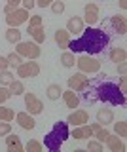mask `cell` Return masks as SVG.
Masks as SVG:
<instances>
[{"label": "cell", "mask_w": 127, "mask_h": 152, "mask_svg": "<svg viewBox=\"0 0 127 152\" xmlns=\"http://www.w3.org/2000/svg\"><path fill=\"white\" fill-rule=\"evenodd\" d=\"M76 65H78L80 72H83V74H91V72H99L101 70V61H97L91 55H83L80 59H76Z\"/></svg>", "instance_id": "obj_5"}, {"label": "cell", "mask_w": 127, "mask_h": 152, "mask_svg": "<svg viewBox=\"0 0 127 152\" xmlns=\"http://www.w3.org/2000/svg\"><path fill=\"white\" fill-rule=\"evenodd\" d=\"M120 8H121V10L127 8V0H120Z\"/></svg>", "instance_id": "obj_44"}, {"label": "cell", "mask_w": 127, "mask_h": 152, "mask_svg": "<svg viewBox=\"0 0 127 152\" xmlns=\"http://www.w3.org/2000/svg\"><path fill=\"white\" fill-rule=\"evenodd\" d=\"M55 42H57V46L61 50H67L68 42H70V32L67 28H57V31H55Z\"/></svg>", "instance_id": "obj_15"}, {"label": "cell", "mask_w": 127, "mask_h": 152, "mask_svg": "<svg viewBox=\"0 0 127 152\" xmlns=\"http://www.w3.org/2000/svg\"><path fill=\"white\" fill-rule=\"evenodd\" d=\"M125 70H127V65H125V61L118 63V72H120V76H125Z\"/></svg>", "instance_id": "obj_40"}, {"label": "cell", "mask_w": 127, "mask_h": 152, "mask_svg": "<svg viewBox=\"0 0 127 152\" xmlns=\"http://www.w3.org/2000/svg\"><path fill=\"white\" fill-rule=\"evenodd\" d=\"M8 4H10L12 8H17V6L21 4V0H8Z\"/></svg>", "instance_id": "obj_42"}, {"label": "cell", "mask_w": 127, "mask_h": 152, "mask_svg": "<svg viewBox=\"0 0 127 152\" xmlns=\"http://www.w3.org/2000/svg\"><path fill=\"white\" fill-rule=\"evenodd\" d=\"M21 4H23V10H32L36 6V0H21Z\"/></svg>", "instance_id": "obj_38"}, {"label": "cell", "mask_w": 127, "mask_h": 152, "mask_svg": "<svg viewBox=\"0 0 127 152\" xmlns=\"http://www.w3.org/2000/svg\"><path fill=\"white\" fill-rule=\"evenodd\" d=\"M93 135L97 137V141H99V142H105V141H106V137H108V131L105 129V126H101L99 129L93 131Z\"/></svg>", "instance_id": "obj_33"}, {"label": "cell", "mask_w": 127, "mask_h": 152, "mask_svg": "<svg viewBox=\"0 0 127 152\" xmlns=\"http://www.w3.org/2000/svg\"><path fill=\"white\" fill-rule=\"evenodd\" d=\"M13 80H15V78H13V72H10L8 69L6 70H0V84H2V86H6V88H8Z\"/></svg>", "instance_id": "obj_28"}, {"label": "cell", "mask_w": 127, "mask_h": 152, "mask_svg": "<svg viewBox=\"0 0 127 152\" xmlns=\"http://www.w3.org/2000/svg\"><path fill=\"white\" fill-rule=\"evenodd\" d=\"M6 40L10 42V44H17V42H21V31H17V27H10L6 31Z\"/></svg>", "instance_id": "obj_24"}, {"label": "cell", "mask_w": 127, "mask_h": 152, "mask_svg": "<svg viewBox=\"0 0 127 152\" xmlns=\"http://www.w3.org/2000/svg\"><path fill=\"white\" fill-rule=\"evenodd\" d=\"M10 97H12L10 89H8L6 86H0V104H2V103H6V101H8Z\"/></svg>", "instance_id": "obj_35"}, {"label": "cell", "mask_w": 127, "mask_h": 152, "mask_svg": "<svg viewBox=\"0 0 127 152\" xmlns=\"http://www.w3.org/2000/svg\"><path fill=\"white\" fill-rule=\"evenodd\" d=\"M74 63H76V57H74L72 51H65V53L61 55V65L63 66L70 69V66H74Z\"/></svg>", "instance_id": "obj_26"}, {"label": "cell", "mask_w": 127, "mask_h": 152, "mask_svg": "<svg viewBox=\"0 0 127 152\" xmlns=\"http://www.w3.org/2000/svg\"><path fill=\"white\" fill-rule=\"evenodd\" d=\"M87 150H91V152H102V142H99V141H89V142H87Z\"/></svg>", "instance_id": "obj_36"}, {"label": "cell", "mask_w": 127, "mask_h": 152, "mask_svg": "<svg viewBox=\"0 0 127 152\" xmlns=\"http://www.w3.org/2000/svg\"><path fill=\"white\" fill-rule=\"evenodd\" d=\"M97 122L101 126H108V124L114 122V112L110 108H99L97 110Z\"/></svg>", "instance_id": "obj_19"}, {"label": "cell", "mask_w": 127, "mask_h": 152, "mask_svg": "<svg viewBox=\"0 0 127 152\" xmlns=\"http://www.w3.org/2000/svg\"><path fill=\"white\" fill-rule=\"evenodd\" d=\"M23 95H25V104H27V112H29V114L36 116V114L44 112V103H42L34 93L29 91V93H23Z\"/></svg>", "instance_id": "obj_8"}, {"label": "cell", "mask_w": 127, "mask_h": 152, "mask_svg": "<svg viewBox=\"0 0 127 152\" xmlns=\"http://www.w3.org/2000/svg\"><path fill=\"white\" fill-rule=\"evenodd\" d=\"M6 146H8V150L10 152H23L25 150V146H23V142H21V139L15 135V133H8L6 135Z\"/></svg>", "instance_id": "obj_13"}, {"label": "cell", "mask_w": 127, "mask_h": 152, "mask_svg": "<svg viewBox=\"0 0 127 152\" xmlns=\"http://www.w3.org/2000/svg\"><path fill=\"white\" fill-rule=\"evenodd\" d=\"M51 2H53V0H36V6H40V8H48V6H51Z\"/></svg>", "instance_id": "obj_41"}, {"label": "cell", "mask_w": 127, "mask_h": 152, "mask_svg": "<svg viewBox=\"0 0 127 152\" xmlns=\"http://www.w3.org/2000/svg\"><path fill=\"white\" fill-rule=\"evenodd\" d=\"M67 84H68V89H72V91H83L91 82H89V78L83 72H78V74L70 76Z\"/></svg>", "instance_id": "obj_9"}, {"label": "cell", "mask_w": 127, "mask_h": 152, "mask_svg": "<svg viewBox=\"0 0 127 152\" xmlns=\"http://www.w3.org/2000/svg\"><path fill=\"white\" fill-rule=\"evenodd\" d=\"M13 118H15V112H13L12 108H8V107H0V120H4V122H12Z\"/></svg>", "instance_id": "obj_29"}, {"label": "cell", "mask_w": 127, "mask_h": 152, "mask_svg": "<svg viewBox=\"0 0 127 152\" xmlns=\"http://www.w3.org/2000/svg\"><path fill=\"white\" fill-rule=\"evenodd\" d=\"M15 70L19 78H34V76L40 74V65L34 59H29V61H23Z\"/></svg>", "instance_id": "obj_6"}, {"label": "cell", "mask_w": 127, "mask_h": 152, "mask_svg": "<svg viewBox=\"0 0 127 152\" xmlns=\"http://www.w3.org/2000/svg\"><path fill=\"white\" fill-rule=\"evenodd\" d=\"M13 10H15V8H12L10 4H8V6L4 8V13H6V15H8V13H12V12H13Z\"/></svg>", "instance_id": "obj_43"}, {"label": "cell", "mask_w": 127, "mask_h": 152, "mask_svg": "<svg viewBox=\"0 0 127 152\" xmlns=\"http://www.w3.org/2000/svg\"><path fill=\"white\" fill-rule=\"evenodd\" d=\"M15 120H17V124H19L23 129H27V131L34 129V126H36L32 114H29V112H17L15 114Z\"/></svg>", "instance_id": "obj_12"}, {"label": "cell", "mask_w": 127, "mask_h": 152, "mask_svg": "<svg viewBox=\"0 0 127 152\" xmlns=\"http://www.w3.org/2000/svg\"><path fill=\"white\" fill-rule=\"evenodd\" d=\"M83 19L82 17H70L67 21V31L70 32V34H78V32L83 31Z\"/></svg>", "instance_id": "obj_18"}, {"label": "cell", "mask_w": 127, "mask_h": 152, "mask_svg": "<svg viewBox=\"0 0 127 152\" xmlns=\"http://www.w3.org/2000/svg\"><path fill=\"white\" fill-rule=\"evenodd\" d=\"M6 69H10L8 57H2V55H0V70H6Z\"/></svg>", "instance_id": "obj_39"}, {"label": "cell", "mask_w": 127, "mask_h": 152, "mask_svg": "<svg viewBox=\"0 0 127 152\" xmlns=\"http://www.w3.org/2000/svg\"><path fill=\"white\" fill-rule=\"evenodd\" d=\"M93 93L95 95L89 97V101H102V103L114 104V107H125V103H127L125 93L114 82H99Z\"/></svg>", "instance_id": "obj_2"}, {"label": "cell", "mask_w": 127, "mask_h": 152, "mask_svg": "<svg viewBox=\"0 0 127 152\" xmlns=\"http://www.w3.org/2000/svg\"><path fill=\"white\" fill-rule=\"evenodd\" d=\"M8 63H10V66H13V69H17V66H19V65L23 63V57H21L19 53H17V51H15V53L12 51V53L8 55Z\"/></svg>", "instance_id": "obj_30"}, {"label": "cell", "mask_w": 127, "mask_h": 152, "mask_svg": "<svg viewBox=\"0 0 127 152\" xmlns=\"http://www.w3.org/2000/svg\"><path fill=\"white\" fill-rule=\"evenodd\" d=\"M72 137L78 141H83V139H89V137H93V131L91 127L87 126V124H83V126H76L72 131Z\"/></svg>", "instance_id": "obj_16"}, {"label": "cell", "mask_w": 127, "mask_h": 152, "mask_svg": "<svg viewBox=\"0 0 127 152\" xmlns=\"http://www.w3.org/2000/svg\"><path fill=\"white\" fill-rule=\"evenodd\" d=\"M106 146L110 148L112 152H123L125 150V145H123V141L120 139V137H114V135H110L108 133V137H106Z\"/></svg>", "instance_id": "obj_17"}, {"label": "cell", "mask_w": 127, "mask_h": 152, "mask_svg": "<svg viewBox=\"0 0 127 152\" xmlns=\"http://www.w3.org/2000/svg\"><path fill=\"white\" fill-rule=\"evenodd\" d=\"M108 46V34L102 28L95 27H87L82 31V36L78 40H70L68 42V50L72 53L78 51H86L87 55H97L101 51H105V48Z\"/></svg>", "instance_id": "obj_1"}, {"label": "cell", "mask_w": 127, "mask_h": 152, "mask_svg": "<svg viewBox=\"0 0 127 152\" xmlns=\"http://www.w3.org/2000/svg\"><path fill=\"white\" fill-rule=\"evenodd\" d=\"M15 51L21 57H25V59H38L42 53L40 44H36V42H17Z\"/></svg>", "instance_id": "obj_4"}, {"label": "cell", "mask_w": 127, "mask_h": 152, "mask_svg": "<svg viewBox=\"0 0 127 152\" xmlns=\"http://www.w3.org/2000/svg\"><path fill=\"white\" fill-rule=\"evenodd\" d=\"M61 97H63L65 104H67L68 108H76L80 104V97L76 95V91H72V89H68V91H63L61 93Z\"/></svg>", "instance_id": "obj_20"}, {"label": "cell", "mask_w": 127, "mask_h": 152, "mask_svg": "<svg viewBox=\"0 0 127 152\" xmlns=\"http://www.w3.org/2000/svg\"><path fill=\"white\" fill-rule=\"evenodd\" d=\"M108 57H110V61H114V63H121V61L127 59V51H125V48H114V50H110Z\"/></svg>", "instance_id": "obj_22"}, {"label": "cell", "mask_w": 127, "mask_h": 152, "mask_svg": "<svg viewBox=\"0 0 127 152\" xmlns=\"http://www.w3.org/2000/svg\"><path fill=\"white\" fill-rule=\"evenodd\" d=\"M70 137V129H68V124L67 122H55L53 124V129H51L48 135L44 137V146L49 152H59L63 142Z\"/></svg>", "instance_id": "obj_3"}, {"label": "cell", "mask_w": 127, "mask_h": 152, "mask_svg": "<svg viewBox=\"0 0 127 152\" xmlns=\"http://www.w3.org/2000/svg\"><path fill=\"white\" fill-rule=\"evenodd\" d=\"M61 93H63V88H61L59 84H49L48 91H46V95H48L49 101H57V99L61 97Z\"/></svg>", "instance_id": "obj_23"}, {"label": "cell", "mask_w": 127, "mask_h": 152, "mask_svg": "<svg viewBox=\"0 0 127 152\" xmlns=\"http://www.w3.org/2000/svg\"><path fill=\"white\" fill-rule=\"evenodd\" d=\"M8 133H12V124L0 120V137H6Z\"/></svg>", "instance_id": "obj_34"}, {"label": "cell", "mask_w": 127, "mask_h": 152, "mask_svg": "<svg viewBox=\"0 0 127 152\" xmlns=\"http://www.w3.org/2000/svg\"><path fill=\"white\" fill-rule=\"evenodd\" d=\"M67 122L70 124V126H83V124H87L89 122V112L87 110H82V108H76L70 116L67 118Z\"/></svg>", "instance_id": "obj_10"}, {"label": "cell", "mask_w": 127, "mask_h": 152, "mask_svg": "<svg viewBox=\"0 0 127 152\" xmlns=\"http://www.w3.org/2000/svg\"><path fill=\"white\" fill-rule=\"evenodd\" d=\"M25 150L27 152H42V150H44V145H42L40 141H36V139H30L25 145Z\"/></svg>", "instance_id": "obj_27"}, {"label": "cell", "mask_w": 127, "mask_h": 152, "mask_svg": "<svg viewBox=\"0 0 127 152\" xmlns=\"http://www.w3.org/2000/svg\"><path fill=\"white\" fill-rule=\"evenodd\" d=\"M29 34L32 36V42H36V44H44L46 40V31L44 27H29Z\"/></svg>", "instance_id": "obj_21"}, {"label": "cell", "mask_w": 127, "mask_h": 152, "mask_svg": "<svg viewBox=\"0 0 127 152\" xmlns=\"http://www.w3.org/2000/svg\"><path fill=\"white\" fill-rule=\"evenodd\" d=\"M25 21H29V10H23V8H15L12 13L6 15L8 27H19Z\"/></svg>", "instance_id": "obj_7"}, {"label": "cell", "mask_w": 127, "mask_h": 152, "mask_svg": "<svg viewBox=\"0 0 127 152\" xmlns=\"http://www.w3.org/2000/svg\"><path fill=\"white\" fill-rule=\"evenodd\" d=\"M83 12H86L83 23H87L89 27H91V25H95V23L99 21V6H97V4H86Z\"/></svg>", "instance_id": "obj_11"}, {"label": "cell", "mask_w": 127, "mask_h": 152, "mask_svg": "<svg viewBox=\"0 0 127 152\" xmlns=\"http://www.w3.org/2000/svg\"><path fill=\"white\" fill-rule=\"evenodd\" d=\"M49 8H51V12H53V13H57V15H61V13L65 12V2H63V0H53Z\"/></svg>", "instance_id": "obj_32"}, {"label": "cell", "mask_w": 127, "mask_h": 152, "mask_svg": "<svg viewBox=\"0 0 127 152\" xmlns=\"http://www.w3.org/2000/svg\"><path fill=\"white\" fill-rule=\"evenodd\" d=\"M114 131H116L118 137H125V135H127V124H125V120L116 122V124H114Z\"/></svg>", "instance_id": "obj_31"}, {"label": "cell", "mask_w": 127, "mask_h": 152, "mask_svg": "<svg viewBox=\"0 0 127 152\" xmlns=\"http://www.w3.org/2000/svg\"><path fill=\"white\" fill-rule=\"evenodd\" d=\"M29 27H42V17L40 15H30L29 17Z\"/></svg>", "instance_id": "obj_37"}, {"label": "cell", "mask_w": 127, "mask_h": 152, "mask_svg": "<svg viewBox=\"0 0 127 152\" xmlns=\"http://www.w3.org/2000/svg\"><path fill=\"white\" fill-rule=\"evenodd\" d=\"M8 89H10L12 95H23L25 93V86H23L21 80H13V82L8 86Z\"/></svg>", "instance_id": "obj_25"}, {"label": "cell", "mask_w": 127, "mask_h": 152, "mask_svg": "<svg viewBox=\"0 0 127 152\" xmlns=\"http://www.w3.org/2000/svg\"><path fill=\"white\" fill-rule=\"evenodd\" d=\"M110 25L114 27V31L118 32V34H121V36L127 32V19H125V15H114L110 19Z\"/></svg>", "instance_id": "obj_14"}]
</instances>
